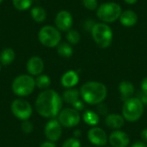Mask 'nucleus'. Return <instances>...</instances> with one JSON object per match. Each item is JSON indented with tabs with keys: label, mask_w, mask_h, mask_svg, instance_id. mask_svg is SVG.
<instances>
[{
	"label": "nucleus",
	"mask_w": 147,
	"mask_h": 147,
	"mask_svg": "<svg viewBox=\"0 0 147 147\" xmlns=\"http://www.w3.org/2000/svg\"><path fill=\"white\" fill-rule=\"evenodd\" d=\"M62 97L54 90L47 89L40 92L35 101V109L37 113L48 119L55 118L62 110Z\"/></svg>",
	"instance_id": "f257e3e1"
},
{
	"label": "nucleus",
	"mask_w": 147,
	"mask_h": 147,
	"mask_svg": "<svg viewBox=\"0 0 147 147\" xmlns=\"http://www.w3.org/2000/svg\"><path fill=\"white\" fill-rule=\"evenodd\" d=\"M79 91L83 100L90 105L102 103L108 95L107 87L102 83L96 81H90L84 84Z\"/></svg>",
	"instance_id": "f03ea898"
},
{
	"label": "nucleus",
	"mask_w": 147,
	"mask_h": 147,
	"mask_svg": "<svg viewBox=\"0 0 147 147\" xmlns=\"http://www.w3.org/2000/svg\"><path fill=\"white\" fill-rule=\"evenodd\" d=\"M91 36L96 44L101 48H108L113 42V30L107 23H95L91 28Z\"/></svg>",
	"instance_id": "7ed1b4c3"
},
{
	"label": "nucleus",
	"mask_w": 147,
	"mask_h": 147,
	"mask_svg": "<svg viewBox=\"0 0 147 147\" xmlns=\"http://www.w3.org/2000/svg\"><path fill=\"white\" fill-rule=\"evenodd\" d=\"M122 13L121 5L115 2H107L100 4L96 9V16L102 22L111 23L119 20Z\"/></svg>",
	"instance_id": "20e7f679"
},
{
	"label": "nucleus",
	"mask_w": 147,
	"mask_h": 147,
	"mask_svg": "<svg viewBox=\"0 0 147 147\" xmlns=\"http://www.w3.org/2000/svg\"><path fill=\"white\" fill-rule=\"evenodd\" d=\"M144 113V104L138 97H132L123 102L122 116L125 121L135 122L139 121Z\"/></svg>",
	"instance_id": "39448f33"
},
{
	"label": "nucleus",
	"mask_w": 147,
	"mask_h": 147,
	"mask_svg": "<svg viewBox=\"0 0 147 147\" xmlns=\"http://www.w3.org/2000/svg\"><path fill=\"white\" fill-rule=\"evenodd\" d=\"M35 87V79L32 76L25 74L17 76L11 84L13 93L20 97L29 96L32 94Z\"/></svg>",
	"instance_id": "423d86ee"
},
{
	"label": "nucleus",
	"mask_w": 147,
	"mask_h": 147,
	"mask_svg": "<svg viewBox=\"0 0 147 147\" xmlns=\"http://www.w3.org/2000/svg\"><path fill=\"white\" fill-rule=\"evenodd\" d=\"M38 40L46 47H57L61 40V34L56 27L46 25L39 30Z\"/></svg>",
	"instance_id": "0eeeda50"
},
{
	"label": "nucleus",
	"mask_w": 147,
	"mask_h": 147,
	"mask_svg": "<svg viewBox=\"0 0 147 147\" xmlns=\"http://www.w3.org/2000/svg\"><path fill=\"white\" fill-rule=\"evenodd\" d=\"M11 113L21 121L28 120L33 114V108L31 104L23 99H16L10 105Z\"/></svg>",
	"instance_id": "6e6552de"
},
{
	"label": "nucleus",
	"mask_w": 147,
	"mask_h": 147,
	"mask_svg": "<svg viewBox=\"0 0 147 147\" xmlns=\"http://www.w3.org/2000/svg\"><path fill=\"white\" fill-rule=\"evenodd\" d=\"M58 121L62 127L71 128L79 124L81 116L79 112L73 108H66L59 112L58 115Z\"/></svg>",
	"instance_id": "1a4fd4ad"
},
{
	"label": "nucleus",
	"mask_w": 147,
	"mask_h": 147,
	"mask_svg": "<svg viewBox=\"0 0 147 147\" xmlns=\"http://www.w3.org/2000/svg\"><path fill=\"white\" fill-rule=\"evenodd\" d=\"M44 134L49 141L57 142L59 140L62 135V126L59 122L58 119L53 118L47 121L44 128Z\"/></svg>",
	"instance_id": "9d476101"
},
{
	"label": "nucleus",
	"mask_w": 147,
	"mask_h": 147,
	"mask_svg": "<svg viewBox=\"0 0 147 147\" xmlns=\"http://www.w3.org/2000/svg\"><path fill=\"white\" fill-rule=\"evenodd\" d=\"M55 27L62 32H67L71 29L73 25V16L68 10H60L55 17Z\"/></svg>",
	"instance_id": "9b49d317"
},
{
	"label": "nucleus",
	"mask_w": 147,
	"mask_h": 147,
	"mask_svg": "<svg viewBox=\"0 0 147 147\" xmlns=\"http://www.w3.org/2000/svg\"><path fill=\"white\" fill-rule=\"evenodd\" d=\"M87 137L90 142L96 146H106L109 141V139L105 131L102 128L98 127H91L88 131Z\"/></svg>",
	"instance_id": "f8f14e48"
},
{
	"label": "nucleus",
	"mask_w": 147,
	"mask_h": 147,
	"mask_svg": "<svg viewBox=\"0 0 147 147\" xmlns=\"http://www.w3.org/2000/svg\"><path fill=\"white\" fill-rule=\"evenodd\" d=\"M109 142L113 147H127L129 145V136L121 130H115L109 137Z\"/></svg>",
	"instance_id": "ddd939ff"
},
{
	"label": "nucleus",
	"mask_w": 147,
	"mask_h": 147,
	"mask_svg": "<svg viewBox=\"0 0 147 147\" xmlns=\"http://www.w3.org/2000/svg\"><path fill=\"white\" fill-rule=\"evenodd\" d=\"M26 68L30 76H39L44 70V62L41 58L38 56L31 57L26 65Z\"/></svg>",
	"instance_id": "4468645a"
},
{
	"label": "nucleus",
	"mask_w": 147,
	"mask_h": 147,
	"mask_svg": "<svg viewBox=\"0 0 147 147\" xmlns=\"http://www.w3.org/2000/svg\"><path fill=\"white\" fill-rule=\"evenodd\" d=\"M106 126L113 130H120L125 124V119L122 115L118 114L108 115L104 121Z\"/></svg>",
	"instance_id": "2eb2a0df"
},
{
	"label": "nucleus",
	"mask_w": 147,
	"mask_h": 147,
	"mask_svg": "<svg viewBox=\"0 0 147 147\" xmlns=\"http://www.w3.org/2000/svg\"><path fill=\"white\" fill-rule=\"evenodd\" d=\"M78 81H79V76L78 72L73 70L67 71L65 73H64L60 80L62 86L67 89L73 88L75 85L78 84Z\"/></svg>",
	"instance_id": "dca6fc26"
},
{
	"label": "nucleus",
	"mask_w": 147,
	"mask_h": 147,
	"mask_svg": "<svg viewBox=\"0 0 147 147\" xmlns=\"http://www.w3.org/2000/svg\"><path fill=\"white\" fill-rule=\"evenodd\" d=\"M120 22L122 26L127 28L134 27L138 22V16L135 11L132 9H127L122 11L120 18Z\"/></svg>",
	"instance_id": "f3484780"
},
{
	"label": "nucleus",
	"mask_w": 147,
	"mask_h": 147,
	"mask_svg": "<svg viewBox=\"0 0 147 147\" xmlns=\"http://www.w3.org/2000/svg\"><path fill=\"white\" fill-rule=\"evenodd\" d=\"M118 90L121 95V98L123 102L127 101L129 98L134 97V86L129 81H121L119 84Z\"/></svg>",
	"instance_id": "a211bd4d"
},
{
	"label": "nucleus",
	"mask_w": 147,
	"mask_h": 147,
	"mask_svg": "<svg viewBox=\"0 0 147 147\" xmlns=\"http://www.w3.org/2000/svg\"><path fill=\"white\" fill-rule=\"evenodd\" d=\"M79 97H80V91L74 88L67 89L66 90L64 91V93L62 95V100L65 102L71 104V105L75 102L79 100Z\"/></svg>",
	"instance_id": "6ab92c4d"
},
{
	"label": "nucleus",
	"mask_w": 147,
	"mask_h": 147,
	"mask_svg": "<svg viewBox=\"0 0 147 147\" xmlns=\"http://www.w3.org/2000/svg\"><path fill=\"white\" fill-rule=\"evenodd\" d=\"M15 51L10 47H6L0 53V63L3 65H9L15 60Z\"/></svg>",
	"instance_id": "aec40b11"
},
{
	"label": "nucleus",
	"mask_w": 147,
	"mask_h": 147,
	"mask_svg": "<svg viewBox=\"0 0 147 147\" xmlns=\"http://www.w3.org/2000/svg\"><path fill=\"white\" fill-rule=\"evenodd\" d=\"M30 16L32 19L36 22H43L47 18V11L43 7L40 6H34L31 8Z\"/></svg>",
	"instance_id": "412c9836"
},
{
	"label": "nucleus",
	"mask_w": 147,
	"mask_h": 147,
	"mask_svg": "<svg viewBox=\"0 0 147 147\" xmlns=\"http://www.w3.org/2000/svg\"><path fill=\"white\" fill-rule=\"evenodd\" d=\"M83 120L87 125L93 127H96L100 121L99 115L92 110H86L83 115Z\"/></svg>",
	"instance_id": "4be33fe9"
},
{
	"label": "nucleus",
	"mask_w": 147,
	"mask_h": 147,
	"mask_svg": "<svg viewBox=\"0 0 147 147\" xmlns=\"http://www.w3.org/2000/svg\"><path fill=\"white\" fill-rule=\"evenodd\" d=\"M57 52L63 58H70L73 54V48L68 42H60L57 47Z\"/></svg>",
	"instance_id": "5701e85b"
},
{
	"label": "nucleus",
	"mask_w": 147,
	"mask_h": 147,
	"mask_svg": "<svg viewBox=\"0 0 147 147\" xmlns=\"http://www.w3.org/2000/svg\"><path fill=\"white\" fill-rule=\"evenodd\" d=\"M35 85L37 88L41 90H47L51 85V78L45 74H40L35 78Z\"/></svg>",
	"instance_id": "b1692460"
},
{
	"label": "nucleus",
	"mask_w": 147,
	"mask_h": 147,
	"mask_svg": "<svg viewBox=\"0 0 147 147\" xmlns=\"http://www.w3.org/2000/svg\"><path fill=\"white\" fill-rule=\"evenodd\" d=\"M33 3L34 0H12L13 6L20 11H24L30 9Z\"/></svg>",
	"instance_id": "393cba45"
},
{
	"label": "nucleus",
	"mask_w": 147,
	"mask_h": 147,
	"mask_svg": "<svg viewBox=\"0 0 147 147\" xmlns=\"http://www.w3.org/2000/svg\"><path fill=\"white\" fill-rule=\"evenodd\" d=\"M81 36L78 30L76 29H70L69 31H67L66 34V40L68 41L69 44L71 45H76L80 41Z\"/></svg>",
	"instance_id": "a878e982"
},
{
	"label": "nucleus",
	"mask_w": 147,
	"mask_h": 147,
	"mask_svg": "<svg viewBox=\"0 0 147 147\" xmlns=\"http://www.w3.org/2000/svg\"><path fill=\"white\" fill-rule=\"evenodd\" d=\"M83 5L89 10H95L98 8V0H82Z\"/></svg>",
	"instance_id": "bb28decb"
},
{
	"label": "nucleus",
	"mask_w": 147,
	"mask_h": 147,
	"mask_svg": "<svg viewBox=\"0 0 147 147\" xmlns=\"http://www.w3.org/2000/svg\"><path fill=\"white\" fill-rule=\"evenodd\" d=\"M62 147H81V142L78 139L70 138L63 143Z\"/></svg>",
	"instance_id": "cd10ccee"
},
{
	"label": "nucleus",
	"mask_w": 147,
	"mask_h": 147,
	"mask_svg": "<svg viewBox=\"0 0 147 147\" xmlns=\"http://www.w3.org/2000/svg\"><path fill=\"white\" fill-rule=\"evenodd\" d=\"M21 128H22V131L24 133V134H31L33 129H34V127H33V124L28 121H22V125H21Z\"/></svg>",
	"instance_id": "c85d7f7f"
},
{
	"label": "nucleus",
	"mask_w": 147,
	"mask_h": 147,
	"mask_svg": "<svg viewBox=\"0 0 147 147\" xmlns=\"http://www.w3.org/2000/svg\"><path fill=\"white\" fill-rule=\"evenodd\" d=\"M96 109H97V114L98 115H108L109 114V109H108V107H107V105L106 104H104V103H99L98 105H97V108H96Z\"/></svg>",
	"instance_id": "c756f323"
},
{
	"label": "nucleus",
	"mask_w": 147,
	"mask_h": 147,
	"mask_svg": "<svg viewBox=\"0 0 147 147\" xmlns=\"http://www.w3.org/2000/svg\"><path fill=\"white\" fill-rule=\"evenodd\" d=\"M72 107L74 109H76L77 111H82L84 110V103L81 101V100H78L77 102H75L73 104H72Z\"/></svg>",
	"instance_id": "7c9ffc66"
},
{
	"label": "nucleus",
	"mask_w": 147,
	"mask_h": 147,
	"mask_svg": "<svg viewBox=\"0 0 147 147\" xmlns=\"http://www.w3.org/2000/svg\"><path fill=\"white\" fill-rule=\"evenodd\" d=\"M137 97L140 100V102H141L144 105L147 104V95H146L145 93H143L142 91H140V92L138 93V95H137Z\"/></svg>",
	"instance_id": "2f4dec72"
},
{
	"label": "nucleus",
	"mask_w": 147,
	"mask_h": 147,
	"mask_svg": "<svg viewBox=\"0 0 147 147\" xmlns=\"http://www.w3.org/2000/svg\"><path fill=\"white\" fill-rule=\"evenodd\" d=\"M141 91L147 95V77L141 81Z\"/></svg>",
	"instance_id": "473e14b6"
},
{
	"label": "nucleus",
	"mask_w": 147,
	"mask_h": 147,
	"mask_svg": "<svg viewBox=\"0 0 147 147\" xmlns=\"http://www.w3.org/2000/svg\"><path fill=\"white\" fill-rule=\"evenodd\" d=\"M40 147H57L56 146V144H55V142H52V141H45V142H43Z\"/></svg>",
	"instance_id": "72a5a7b5"
},
{
	"label": "nucleus",
	"mask_w": 147,
	"mask_h": 147,
	"mask_svg": "<svg viewBox=\"0 0 147 147\" xmlns=\"http://www.w3.org/2000/svg\"><path fill=\"white\" fill-rule=\"evenodd\" d=\"M130 147H147V145L145 142H142V141H138V142H135Z\"/></svg>",
	"instance_id": "f704fd0d"
},
{
	"label": "nucleus",
	"mask_w": 147,
	"mask_h": 147,
	"mask_svg": "<svg viewBox=\"0 0 147 147\" xmlns=\"http://www.w3.org/2000/svg\"><path fill=\"white\" fill-rule=\"evenodd\" d=\"M140 136H141V139L143 140L144 142H147V128H145V129L141 132Z\"/></svg>",
	"instance_id": "c9c22d12"
},
{
	"label": "nucleus",
	"mask_w": 147,
	"mask_h": 147,
	"mask_svg": "<svg viewBox=\"0 0 147 147\" xmlns=\"http://www.w3.org/2000/svg\"><path fill=\"white\" fill-rule=\"evenodd\" d=\"M80 136H81V131H80L79 129H76V130L73 132V138L78 139Z\"/></svg>",
	"instance_id": "e433bc0d"
},
{
	"label": "nucleus",
	"mask_w": 147,
	"mask_h": 147,
	"mask_svg": "<svg viewBox=\"0 0 147 147\" xmlns=\"http://www.w3.org/2000/svg\"><path fill=\"white\" fill-rule=\"evenodd\" d=\"M137 1L138 0H124V2L127 4H134L135 3H137Z\"/></svg>",
	"instance_id": "4c0bfd02"
},
{
	"label": "nucleus",
	"mask_w": 147,
	"mask_h": 147,
	"mask_svg": "<svg viewBox=\"0 0 147 147\" xmlns=\"http://www.w3.org/2000/svg\"><path fill=\"white\" fill-rule=\"evenodd\" d=\"M3 1V0H0V3H2Z\"/></svg>",
	"instance_id": "58836bf2"
},
{
	"label": "nucleus",
	"mask_w": 147,
	"mask_h": 147,
	"mask_svg": "<svg viewBox=\"0 0 147 147\" xmlns=\"http://www.w3.org/2000/svg\"><path fill=\"white\" fill-rule=\"evenodd\" d=\"M0 71H1V65H0Z\"/></svg>",
	"instance_id": "ea45409f"
},
{
	"label": "nucleus",
	"mask_w": 147,
	"mask_h": 147,
	"mask_svg": "<svg viewBox=\"0 0 147 147\" xmlns=\"http://www.w3.org/2000/svg\"><path fill=\"white\" fill-rule=\"evenodd\" d=\"M103 147H108V146H103Z\"/></svg>",
	"instance_id": "a19ab883"
},
{
	"label": "nucleus",
	"mask_w": 147,
	"mask_h": 147,
	"mask_svg": "<svg viewBox=\"0 0 147 147\" xmlns=\"http://www.w3.org/2000/svg\"><path fill=\"white\" fill-rule=\"evenodd\" d=\"M85 147H89V146H85Z\"/></svg>",
	"instance_id": "79ce46f5"
}]
</instances>
